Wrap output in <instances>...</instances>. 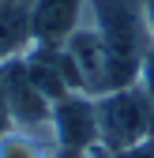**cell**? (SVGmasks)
I'll use <instances>...</instances> for the list:
<instances>
[{
	"label": "cell",
	"instance_id": "6da1fadb",
	"mask_svg": "<svg viewBox=\"0 0 154 158\" xmlns=\"http://www.w3.org/2000/svg\"><path fill=\"white\" fill-rule=\"evenodd\" d=\"M94 102H98V135L109 154H128L154 139V102L139 83L117 87Z\"/></svg>",
	"mask_w": 154,
	"mask_h": 158
},
{
	"label": "cell",
	"instance_id": "7a4b0ae2",
	"mask_svg": "<svg viewBox=\"0 0 154 158\" xmlns=\"http://www.w3.org/2000/svg\"><path fill=\"white\" fill-rule=\"evenodd\" d=\"M60 49L68 53V60L75 68V79H79V90L83 94L102 98V94L113 90V56H109V45H105L102 30L94 27V19H90L87 8H83V19L64 38Z\"/></svg>",
	"mask_w": 154,
	"mask_h": 158
},
{
	"label": "cell",
	"instance_id": "3957f363",
	"mask_svg": "<svg viewBox=\"0 0 154 158\" xmlns=\"http://www.w3.org/2000/svg\"><path fill=\"white\" fill-rule=\"evenodd\" d=\"M0 87H4L11 128L53 139V102L30 83V75L23 72V60H19V56L0 64Z\"/></svg>",
	"mask_w": 154,
	"mask_h": 158
},
{
	"label": "cell",
	"instance_id": "277c9868",
	"mask_svg": "<svg viewBox=\"0 0 154 158\" xmlns=\"http://www.w3.org/2000/svg\"><path fill=\"white\" fill-rule=\"evenodd\" d=\"M53 143L60 154H83L90 147H102L98 135V102L90 94L75 90L60 102H53Z\"/></svg>",
	"mask_w": 154,
	"mask_h": 158
},
{
	"label": "cell",
	"instance_id": "5b68a950",
	"mask_svg": "<svg viewBox=\"0 0 154 158\" xmlns=\"http://www.w3.org/2000/svg\"><path fill=\"white\" fill-rule=\"evenodd\" d=\"M87 0H34L30 4V42L64 45V38L83 19Z\"/></svg>",
	"mask_w": 154,
	"mask_h": 158
},
{
	"label": "cell",
	"instance_id": "8992f818",
	"mask_svg": "<svg viewBox=\"0 0 154 158\" xmlns=\"http://www.w3.org/2000/svg\"><path fill=\"white\" fill-rule=\"evenodd\" d=\"M53 139L45 135H30V132H19V128H8L0 135V158H56Z\"/></svg>",
	"mask_w": 154,
	"mask_h": 158
},
{
	"label": "cell",
	"instance_id": "52a82bcc",
	"mask_svg": "<svg viewBox=\"0 0 154 158\" xmlns=\"http://www.w3.org/2000/svg\"><path fill=\"white\" fill-rule=\"evenodd\" d=\"M136 83L150 94V102H154V45L143 53V64H139V79H136Z\"/></svg>",
	"mask_w": 154,
	"mask_h": 158
},
{
	"label": "cell",
	"instance_id": "ba28073f",
	"mask_svg": "<svg viewBox=\"0 0 154 158\" xmlns=\"http://www.w3.org/2000/svg\"><path fill=\"white\" fill-rule=\"evenodd\" d=\"M11 128V117H8V102H4V87H0V135Z\"/></svg>",
	"mask_w": 154,
	"mask_h": 158
},
{
	"label": "cell",
	"instance_id": "9c48e42d",
	"mask_svg": "<svg viewBox=\"0 0 154 158\" xmlns=\"http://www.w3.org/2000/svg\"><path fill=\"white\" fill-rule=\"evenodd\" d=\"M143 15H147V30L154 38V0H143Z\"/></svg>",
	"mask_w": 154,
	"mask_h": 158
}]
</instances>
